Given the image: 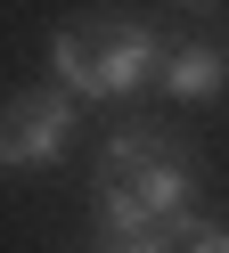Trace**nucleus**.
<instances>
[{"mask_svg": "<svg viewBox=\"0 0 229 253\" xmlns=\"http://www.w3.org/2000/svg\"><path fill=\"white\" fill-rule=\"evenodd\" d=\"M164 245H172V253H229V229H221V220H180V229H164Z\"/></svg>", "mask_w": 229, "mask_h": 253, "instance_id": "39448f33", "label": "nucleus"}, {"mask_svg": "<svg viewBox=\"0 0 229 253\" xmlns=\"http://www.w3.org/2000/svg\"><path fill=\"white\" fill-rule=\"evenodd\" d=\"M65 139H74V98H65V90H16L8 98V115H0V155H8V171L57 164Z\"/></svg>", "mask_w": 229, "mask_h": 253, "instance_id": "7ed1b4c3", "label": "nucleus"}, {"mask_svg": "<svg viewBox=\"0 0 229 253\" xmlns=\"http://www.w3.org/2000/svg\"><path fill=\"white\" fill-rule=\"evenodd\" d=\"M164 41L156 25H65L49 41V66L74 98H131L147 74H164Z\"/></svg>", "mask_w": 229, "mask_h": 253, "instance_id": "f03ea898", "label": "nucleus"}, {"mask_svg": "<svg viewBox=\"0 0 229 253\" xmlns=\"http://www.w3.org/2000/svg\"><path fill=\"white\" fill-rule=\"evenodd\" d=\"M98 220L107 237H164L188 220V164L164 139H114L98 164Z\"/></svg>", "mask_w": 229, "mask_h": 253, "instance_id": "f257e3e1", "label": "nucleus"}, {"mask_svg": "<svg viewBox=\"0 0 229 253\" xmlns=\"http://www.w3.org/2000/svg\"><path fill=\"white\" fill-rule=\"evenodd\" d=\"M164 90L188 98V106L221 98V90H229V49H221V41H180V49L164 57Z\"/></svg>", "mask_w": 229, "mask_h": 253, "instance_id": "20e7f679", "label": "nucleus"}, {"mask_svg": "<svg viewBox=\"0 0 229 253\" xmlns=\"http://www.w3.org/2000/svg\"><path fill=\"white\" fill-rule=\"evenodd\" d=\"M98 253H172V245H164V237H107Z\"/></svg>", "mask_w": 229, "mask_h": 253, "instance_id": "423d86ee", "label": "nucleus"}]
</instances>
